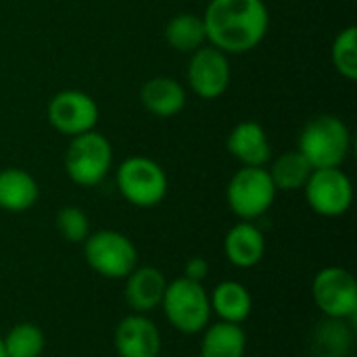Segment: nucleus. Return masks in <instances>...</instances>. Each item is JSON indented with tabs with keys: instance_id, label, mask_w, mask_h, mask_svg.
Masks as SVG:
<instances>
[{
	"instance_id": "9",
	"label": "nucleus",
	"mask_w": 357,
	"mask_h": 357,
	"mask_svg": "<svg viewBox=\"0 0 357 357\" xmlns=\"http://www.w3.org/2000/svg\"><path fill=\"white\" fill-rule=\"evenodd\" d=\"M303 192L310 209L322 218H341L354 203V184L341 167L314 169Z\"/></svg>"
},
{
	"instance_id": "17",
	"label": "nucleus",
	"mask_w": 357,
	"mask_h": 357,
	"mask_svg": "<svg viewBox=\"0 0 357 357\" xmlns=\"http://www.w3.org/2000/svg\"><path fill=\"white\" fill-rule=\"evenodd\" d=\"M209 305H211V314L220 322L243 326V322L253 312V297L243 282L222 280L209 291Z\"/></svg>"
},
{
	"instance_id": "25",
	"label": "nucleus",
	"mask_w": 357,
	"mask_h": 357,
	"mask_svg": "<svg viewBox=\"0 0 357 357\" xmlns=\"http://www.w3.org/2000/svg\"><path fill=\"white\" fill-rule=\"evenodd\" d=\"M56 230L61 232V236L69 243H84L90 234V220L86 215L84 209L67 205L61 207L56 213Z\"/></svg>"
},
{
	"instance_id": "13",
	"label": "nucleus",
	"mask_w": 357,
	"mask_h": 357,
	"mask_svg": "<svg viewBox=\"0 0 357 357\" xmlns=\"http://www.w3.org/2000/svg\"><path fill=\"white\" fill-rule=\"evenodd\" d=\"M123 299L132 314L149 316L157 307H161L163 293L167 287V278L159 268L153 266H136L126 278Z\"/></svg>"
},
{
	"instance_id": "16",
	"label": "nucleus",
	"mask_w": 357,
	"mask_h": 357,
	"mask_svg": "<svg viewBox=\"0 0 357 357\" xmlns=\"http://www.w3.org/2000/svg\"><path fill=\"white\" fill-rule=\"evenodd\" d=\"M188 94L186 88L167 75L151 77L140 88V102L142 107L155 117H174L186 107Z\"/></svg>"
},
{
	"instance_id": "7",
	"label": "nucleus",
	"mask_w": 357,
	"mask_h": 357,
	"mask_svg": "<svg viewBox=\"0 0 357 357\" xmlns=\"http://www.w3.org/2000/svg\"><path fill=\"white\" fill-rule=\"evenodd\" d=\"M276 192L268 167H241L226 186V201L238 220L257 222L272 209Z\"/></svg>"
},
{
	"instance_id": "2",
	"label": "nucleus",
	"mask_w": 357,
	"mask_h": 357,
	"mask_svg": "<svg viewBox=\"0 0 357 357\" xmlns=\"http://www.w3.org/2000/svg\"><path fill=\"white\" fill-rule=\"evenodd\" d=\"M349 149L351 132L347 123L333 113L312 117L303 126L297 146V151L312 165V169L341 167L349 155Z\"/></svg>"
},
{
	"instance_id": "19",
	"label": "nucleus",
	"mask_w": 357,
	"mask_h": 357,
	"mask_svg": "<svg viewBox=\"0 0 357 357\" xmlns=\"http://www.w3.org/2000/svg\"><path fill=\"white\" fill-rule=\"evenodd\" d=\"M354 322L324 318L312 333L310 357H349L354 349Z\"/></svg>"
},
{
	"instance_id": "20",
	"label": "nucleus",
	"mask_w": 357,
	"mask_h": 357,
	"mask_svg": "<svg viewBox=\"0 0 357 357\" xmlns=\"http://www.w3.org/2000/svg\"><path fill=\"white\" fill-rule=\"evenodd\" d=\"M247 333L241 324L215 322L201 333L199 357H245Z\"/></svg>"
},
{
	"instance_id": "22",
	"label": "nucleus",
	"mask_w": 357,
	"mask_h": 357,
	"mask_svg": "<svg viewBox=\"0 0 357 357\" xmlns=\"http://www.w3.org/2000/svg\"><path fill=\"white\" fill-rule=\"evenodd\" d=\"M268 174L276 186V190H303L305 182L312 176V165L299 151H289L278 155L274 161L268 163Z\"/></svg>"
},
{
	"instance_id": "1",
	"label": "nucleus",
	"mask_w": 357,
	"mask_h": 357,
	"mask_svg": "<svg viewBox=\"0 0 357 357\" xmlns=\"http://www.w3.org/2000/svg\"><path fill=\"white\" fill-rule=\"evenodd\" d=\"M201 17L207 44L226 54L251 52L270 29V10L264 0H209Z\"/></svg>"
},
{
	"instance_id": "3",
	"label": "nucleus",
	"mask_w": 357,
	"mask_h": 357,
	"mask_svg": "<svg viewBox=\"0 0 357 357\" xmlns=\"http://www.w3.org/2000/svg\"><path fill=\"white\" fill-rule=\"evenodd\" d=\"M161 310L165 320L180 335H201L211 324L209 291L201 282H192L184 276L167 280Z\"/></svg>"
},
{
	"instance_id": "23",
	"label": "nucleus",
	"mask_w": 357,
	"mask_h": 357,
	"mask_svg": "<svg viewBox=\"0 0 357 357\" xmlns=\"http://www.w3.org/2000/svg\"><path fill=\"white\" fill-rule=\"evenodd\" d=\"M6 357H42L46 347V337L40 326L31 322L15 324L6 337H2Z\"/></svg>"
},
{
	"instance_id": "14",
	"label": "nucleus",
	"mask_w": 357,
	"mask_h": 357,
	"mask_svg": "<svg viewBox=\"0 0 357 357\" xmlns=\"http://www.w3.org/2000/svg\"><path fill=\"white\" fill-rule=\"evenodd\" d=\"M228 153L243 167H268L272 161V144L266 130L257 121H241L232 128L226 140Z\"/></svg>"
},
{
	"instance_id": "11",
	"label": "nucleus",
	"mask_w": 357,
	"mask_h": 357,
	"mask_svg": "<svg viewBox=\"0 0 357 357\" xmlns=\"http://www.w3.org/2000/svg\"><path fill=\"white\" fill-rule=\"evenodd\" d=\"M230 77L232 71H230L228 54L218 50L215 46L205 44L190 54L186 82L199 98L203 100L220 98L228 90Z\"/></svg>"
},
{
	"instance_id": "26",
	"label": "nucleus",
	"mask_w": 357,
	"mask_h": 357,
	"mask_svg": "<svg viewBox=\"0 0 357 357\" xmlns=\"http://www.w3.org/2000/svg\"><path fill=\"white\" fill-rule=\"evenodd\" d=\"M182 276L188 278V280H192V282H201L203 284L207 280V276H209V264H207V259H203V257H190V259H186Z\"/></svg>"
},
{
	"instance_id": "4",
	"label": "nucleus",
	"mask_w": 357,
	"mask_h": 357,
	"mask_svg": "<svg viewBox=\"0 0 357 357\" xmlns=\"http://www.w3.org/2000/svg\"><path fill=\"white\" fill-rule=\"evenodd\" d=\"M115 184L119 195L138 209L157 207L169 188L165 169L151 157H128L115 172Z\"/></svg>"
},
{
	"instance_id": "21",
	"label": "nucleus",
	"mask_w": 357,
	"mask_h": 357,
	"mask_svg": "<svg viewBox=\"0 0 357 357\" xmlns=\"http://www.w3.org/2000/svg\"><path fill=\"white\" fill-rule=\"evenodd\" d=\"M163 38L169 48L184 52V54H192L195 50L207 44L203 17L195 13H180L172 17L165 25Z\"/></svg>"
},
{
	"instance_id": "12",
	"label": "nucleus",
	"mask_w": 357,
	"mask_h": 357,
	"mask_svg": "<svg viewBox=\"0 0 357 357\" xmlns=\"http://www.w3.org/2000/svg\"><path fill=\"white\" fill-rule=\"evenodd\" d=\"M113 347L117 357H159L163 337L159 326L144 314H128L113 333Z\"/></svg>"
},
{
	"instance_id": "8",
	"label": "nucleus",
	"mask_w": 357,
	"mask_h": 357,
	"mask_svg": "<svg viewBox=\"0 0 357 357\" xmlns=\"http://www.w3.org/2000/svg\"><path fill=\"white\" fill-rule=\"evenodd\" d=\"M312 299L324 318L354 322L357 316L356 276L341 266L318 270L312 280Z\"/></svg>"
},
{
	"instance_id": "10",
	"label": "nucleus",
	"mask_w": 357,
	"mask_h": 357,
	"mask_svg": "<svg viewBox=\"0 0 357 357\" xmlns=\"http://www.w3.org/2000/svg\"><path fill=\"white\" fill-rule=\"evenodd\" d=\"M98 115L96 100L90 94L71 88L56 92L46 107V117L52 130L69 138L96 130Z\"/></svg>"
},
{
	"instance_id": "6",
	"label": "nucleus",
	"mask_w": 357,
	"mask_h": 357,
	"mask_svg": "<svg viewBox=\"0 0 357 357\" xmlns=\"http://www.w3.org/2000/svg\"><path fill=\"white\" fill-rule=\"evenodd\" d=\"M82 245L88 268L107 280H123L138 266V249L123 232L96 230Z\"/></svg>"
},
{
	"instance_id": "18",
	"label": "nucleus",
	"mask_w": 357,
	"mask_h": 357,
	"mask_svg": "<svg viewBox=\"0 0 357 357\" xmlns=\"http://www.w3.org/2000/svg\"><path fill=\"white\" fill-rule=\"evenodd\" d=\"M40 199L36 178L21 167L0 169V209L8 213H23Z\"/></svg>"
},
{
	"instance_id": "15",
	"label": "nucleus",
	"mask_w": 357,
	"mask_h": 357,
	"mask_svg": "<svg viewBox=\"0 0 357 357\" xmlns=\"http://www.w3.org/2000/svg\"><path fill=\"white\" fill-rule=\"evenodd\" d=\"M224 255L238 270L255 268L266 255V236L255 222L238 220L224 236Z\"/></svg>"
},
{
	"instance_id": "27",
	"label": "nucleus",
	"mask_w": 357,
	"mask_h": 357,
	"mask_svg": "<svg viewBox=\"0 0 357 357\" xmlns=\"http://www.w3.org/2000/svg\"><path fill=\"white\" fill-rule=\"evenodd\" d=\"M0 357H6V351H4V343H2V337H0Z\"/></svg>"
},
{
	"instance_id": "24",
	"label": "nucleus",
	"mask_w": 357,
	"mask_h": 357,
	"mask_svg": "<svg viewBox=\"0 0 357 357\" xmlns=\"http://www.w3.org/2000/svg\"><path fill=\"white\" fill-rule=\"evenodd\" d=\"M331 59H333V67L335 71L354 82L357 77V27L356 25H347L343 27L335 40H333V48H331Z\"/></svg>"
},
{
	"instance_id": "5",
	"label": "nucleus",
	"mask_w": 357,
	"mask_h": 357,
	"mask_svg": "<svg viewBox=\"0 0 357 357\" xmlns=\"http://www.w3.org/2000/svg\"><path fill=\"white\" fill-rule=\"evenodd\" d=\"M113 167V146L105 134L90 130L86 134L73 136L65 151V172L67 178L82 186H98Z\"/></svg>"
}]
</instances>
